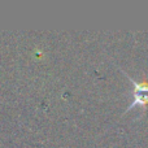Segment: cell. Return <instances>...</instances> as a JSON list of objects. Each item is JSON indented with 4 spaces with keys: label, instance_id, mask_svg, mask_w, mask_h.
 Instances as JSON below:
<instances>
[{
    "label": "cell",
    "instance_id": "cell-1",
    "mask_svg": "<svg viewBox=\"0 0 148 148\" xmlns=\"http://www.w3.org/2000/svg\"><path fill=\"white\" fill-rule=\"evenodd\" d=\"M123 74L130 79L131 83H133V87H134L133 88V101L126 108V112L131 110L133 108H140L142 110H146L147 105H148V82L147 81H144V82L135 81V79H133L125 72H123Z\"/></svg>",
    "mask_w": 148,
    "mask_h": 148
}]
</instances>
